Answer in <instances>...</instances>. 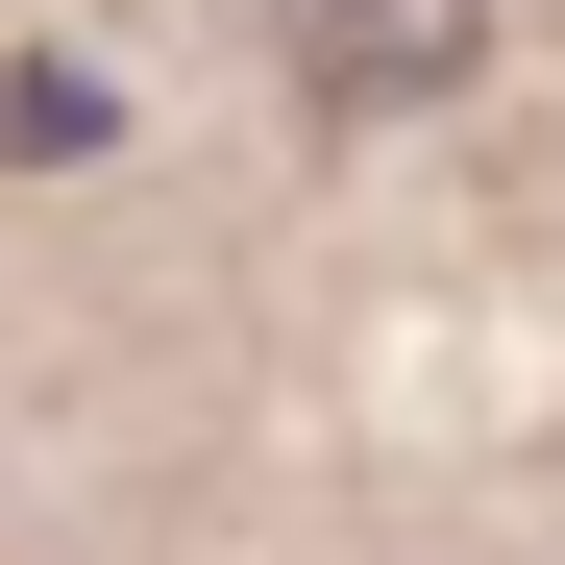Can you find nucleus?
Wrapping results in <instances>:
<instances>
[{
  "label": "nucleus",
  "instance_id": "1",
  "mask_svg": "<svg viewBox=\"0 0 565 565\" xmlns=\"http://www.w3.org/2000/svg\"><path fill=\"white\" fill-rule=\"evenodd\" d=\"M467 50H492V0H296V74H320V99H443Z\"/></svg>",
  "mask_w": 565,
  "mask_h": 565
}]
</instances>
